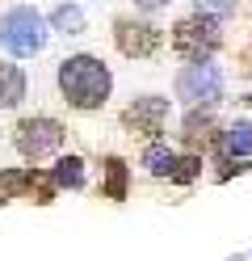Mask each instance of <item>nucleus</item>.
Returning a JSON list of instances; mask_svg holds the SVG:
<instances>
[{"label": "nucleus", "instance_id": "10", "mask_svg": "<svg viewBox=\"0 0 252 261\" xmlns=\"http://www.w3.org/2000/svg\"><path fill=\"white\" fill-rule=\"evenodd\" d=\"M21 97H25V76L17 63H0V110H13V106H21Z\"/></svg>", "mask_w": 252, "mask_h": 261}, {"label": "nucleus", "instance_id": "1", "mask_svg": "<svg viewBox=\"0 0 252 261\" xmlns=\"http://www.w3.org/2000/svg\"><path fill=\"white\" fill-rule=\"evenodd\" d=\"M55 80H59V97L72 110H84V114L101 110L109 101V93H114V72L97 55H67L59 63Z\"/></svg>", "mask_w": 252, "mask_h": 261}, {"label": "nucleus", "instance_id": "15", "mask_svg": "<svg viewBox=\"0 0 252 261\" xmlns=\"http://www.w3.org/2000/svg\"><path fill=\"white\" fill-rule=\"evenodd\" d=\"M210 126H214V118H210V114L193 110L189 118H185V130H181V135L189 139V143H198V139H206V135H210Z\"/></svg>", "mask_w": 252, "mask_h": 261}, {"label": "nucleus", "instance_id": "2", "mask_svg": "<svg viewBox=\"0 0 252 261\" xmlns=\"http://www.w3.org/2000/svg\"><path fill=\"white\" fill-rule=\"evenodd\" d=\"M46 38H50V30L42 21V13L30 9V5H13L5 17H0V46H5L9 55H17V59L38 55L46 46Z\"/></svg>", "mask_w": 252, "mask_h": 261}, {"label": "nucleus", "instance_id": "5", "mask_svg": "<svg viewBox=\"0 0 252 261\" xmlns=\"http://www.w3.org/2000/svg\"><path fill=\"white\" fill-rule=\"evenodd\" d=\"M67 130L59 118H46V114H34V118H21L13 130V143L25 160H42V156H55L63 148Z\"/></svg>", "mask_w": 252, "mask_h": 261}, {"label": "nucleus", "instance_id": "3", "mask_svg": "<svg viewBox=\"0 0 252 261\" xmlns=\"http://www.w3.org/2000/svg\"><path fill=\"white\" fill-rule=\"evenodd\" d=\"M218 46H223V30H218V17H206V13H193L173 25V51L189 63L210 59Z\"/></svg>", "mask_w": 252, "mask_h": 261}, {"label": "nucleus", "instance_id": "16", "mask_svg": "<svg viewBox=\"0 0 252 261\" xmlns=\"http://www.w3.org/2000/svg\"><path fill=\"white\" fill-rule=\"evenodd\" d=\"M235 9H240V0H193V13H206V17H235Z\"/></svg>", "mask_w": 252, "mask_h": 261}, {"label": "nucleus", "instance_id": "7", "mask_svg": "<svg viewBox=\"0 0 252 261\" xmlns=\"http://www.w3.org/2000/svg\"><path fill=\"white\" fill-rule=\"evenodd\" d=\"M114 42H118V51L130 55V59H151L160 51V25H151V21H134V17H122L114 25Z\"/></svg>", "mask_w": 252, "mask_h": 261}, {"label": "nucleus", "instance_id": "13", "mask_svg": "<svg viewBox=\"0 0 252 261\" xmlns=\"http://www.w3.org/2000/svg\"><path fill=\"white\" fill-rule=\"evenodd\" d=\"M50 181H55V186H67V190H80V186H84V160H80V156H59L55 169H50Z\"/></svg>", "mask_w": 252, "mask_h": 261}, {"label": "nucleus", "instance_id": "6", "mask_svg": "<svg viewBox=\"0 0 252 261\" xmlns=\"http://www.w3.org/2000/svg\"><path fill=\"white\" fill-rule=\"evenodd\" d=\"M164 122H168V97H156V93L134 97V101L122 110V126L130 130V135L156 139L160 130H164Z\"/></svg>", "mask_w": 252, "mask_h": 261}, {"label": "nucleus", "instance_id": "12", "mask_svg": "<svg viewBox=\"0 0 252 261\" xmlns=\"http://www.w3.org/2000/svg\"><path fill=\"white\" fill-rule=\"evenodd\" d=\"M50 30L63 34V38H80L84 34V9L80 5H59L50 13Z\"/></svg>", "mask_w": 252, "mask_h": 261}, {"label": "nucleus", "instance_id": "18", "mask_svg": "<svg viewBox=\"0 0 252 261\" xmlns=\"http://www.w3.org/2000/svg\"><path fill=\"white\" fill-rule=\"evenodd\" d=\"M134 9H143V13H160V9H168V0H134Z\"/></svg>", "mask_w": 252, "mask_h": 261}, {"label": "nucleus", "instance_id": "8", "mask_svg": "<svg viewBox=\"0 0 252 261\" xmlns=\"http://www.w3.org/2000/svg\"><path fill=\"white\" fill-rule=\"evenodd\" d=\"M21 190L38 194V202H50V190H55V181L38 177L34 169H9V173H0V194H5V198H17Z\"/></svg>", "mask_w": 252, "mask_h": 261}, {"label": "nucleus", "instance_id": "11", "mask_svg": "<svg viewBox=\"0 0 252 261\" xmlns=\"http://www.w3.org/2000/svg\"><path fill=\"white\" fill-rule=\"evenodd\" d=\"M177 160H181V156L168 148V143H147V148H143V169H147L151 177H173Z\"/></svg>", "mask_w": 252, "mask_h": 261}, {"label": "nucleus", "instance_id": "4", "mask_svg": "<svg viewBox=\"0 0 252 261\" xmlns=\"http://www.w3.org/2000/svg\"><path fill=\"white\" fill-rule=\"evenodd\" d=\"M223 93H227V76L210 59L185 63L177 72V97L189 101V106H214V101H223Z\"/></svg>", "mask_w": 252, "mask_h": 261}, {"label": "nucleus", "instance_id": "19", "mask_svg": "<svg viewBox=\"0 0 252 261\" xmlns=\"http://www.w3.org/2000/svg\"><path fill=\"white\" fill-rule=\"evenodd\" d=\"M0 202H5V194H0Z\"/></svg>", "mask_w": 252, "mask_h": 261}, {"label": "nucleus", "instance_id": "14", "mask_svg": "<svg viewBox=\"0 0 252 261\" xmlns=\"http://www.w3.org/2000/svg\"><path fill=\"white\" fill-rule=\"evenodd\" d=\"M101 194H105V198H114V202L126 198V165H122L118 156L105 160V186H101Z\"/></svg>", "mask_w": 252, "mask_h": 261}, {"label": "nucleus", "instance_id": "9", "mask_svg": "<svg viewBox=\"0 0 252 261\" xmlns=\"http://www.w3.org/2000/svg\"><path fill=\"white\" fill-rule=\"evenodd\" d=\"M218 148L223 156H252V122L248 118H235L218 130Z\"/></svg>", "mask_w": 252, "mask_h": 261}, {"label": "nucleus", "instance_id": "17", "mask_svg": "<svg viewBox=\"0 0 252 261\" xmlns=\"http://www.w3.org/2000/svg\"><path fill=\"white\" fill-rule=\"evenodd\" d=\"M198 173H202V160H198V156H185V160H177V169H173V181H193Z\"/></svg>", "mask_w": 252, "mask_h": 261}]
</instances>
